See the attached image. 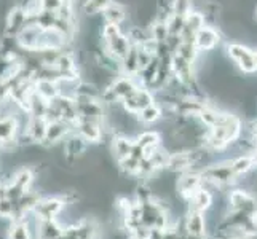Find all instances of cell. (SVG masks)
<instances>
[{
  "instance_id": "cell-26",
  "label": "cell",
  "mask_w": 257,
  "mask_h": 239,
  "mask_svg": "<svg viewBox=\"0 0 257 239\" xmlns=\"http://www.w3.org/2000/svg\"><path fill=\"white\" fill-rule=\"evenodd\" d=\"M80 239H97V236H88V237H80Z\"/></svg>"
},
{
  "instance_id": "cell-19",
  "label": "cell",
  "mask_w": 257,
  "mask_h": 239,
  "mask_svg": "<svg viewBox=\"0 0 257 239\" xmlns=\"http://www.w3.org/2000/svg\"><path fill=\"white\" fill-rule=\"evenodd\" d=\"M136 118L139 123H143V125H152V123H157L158 120L163 118V110H162V105L158 104L157 101L154 104L147 105L146 109L141 110Z\"/></svg>"
},
{
  "instance_id": "cell-12",
  "label": "cell",
  "mask_w": 257,
  "mask_h": 239,
  "mask_svg": "<svg viewBox=\"0 0 257 239\" xmlns=\"http://www.w3.org/2000/svg\"><path fill=\"white\" fill-rule=\"evenodd\" d=\"M47 126L48 121L45 117H31L23 132L29 137L32 144H42L47 134Z\"/></svg>"
},
{
  "instance_id": "cell-17",
  "label": "cell",
  "mask_w": 257,
  "mask_h": 239,
  "mask_svg": "<svg viewBox=\"0 0 257 239\" xmlns=\"http://www.w3.org/2000/svg\"><path fill=\"white\" fill-rule=\"evenodd\" d=\"M35 229H37L35 239H59L64 231L63 225H59L56 220H37Z\"/></svg>"
},
{
  "instance_id": "cell-7",
  "label": "cell",
  "mask_w": 257,
  "mask_h": 239,
  "mask_svg": "<svg viewBox=\"0 0 257 239\" xmlns=\"http://www.w3.org/2000/svg\"><path fill=\"white\" fill-rule=\"evenodd\" d=\"M184 234L192 239H203L206 236V218L201 212L187 210L185 218L182 222Z\"/></svg>"
},
{
  "instance_id": "cell-24",
  "label": "cell",
  "mask_w": 257,
  "mask_h": 239,
  "mask_svg": "<svg viewBox=\"0 0 257 239\" xmlns=\"http://www.w3.org/2000/svg\"><path fill=\"white\" fill-rule=\"evenodd\" d=\"M15 214V202L7 196L0 198V218H13Z\"/></svg>"
},
{
  "instance_id": "cell-28",
  "label": "cell",
  "mask_w": 257,
  "mask_h": 239,
  "mask_svg": "<svg viewBox=\"0 0 257 239\" xmlns=\"http://www.w3.org/2000/svg\"><path fill=\"white\" fill-rule=\"evenodd\" d=\"M255 20H257V8H255Z\"/></svg>"
},
{
  "instance_id": "cell-9",
  "label": "cell",
  "mask_w": 257,
  "mask_h": 239,
  "mask_svg": "<svg viewBox=\"0 0 257 239\" xmlns=\"http://www.w3.org/2000/svg\"><path fill=\"white\" fill-rule=\"evenodd\" d=\"M220 32L212 28V26L205 24L203 28L195 34V47L197 50L201 51H214L217 45L220 43Z\"/></svg>"
},
{
  "instance_id": "cell-5",
  "label": "cell",
  "mask_w": 257,
  "mask_h": 239,
  "mask_svg": "<svg viewBox=\"0 0 257 239\" xmlns=\"http://www.w3.org/2000/svg\"><path fill=\"white\" fill-rule=\"evenodd\" d=\"M66 206L64 199L59 198H40L31 214L37 220H56Z\"/></svg>"
},
{
  "instance_id": "cell-8",
  "label": "cell",
  "mask_w": 257,
  "mask_h": 239,
  "mask_svg": "<svg viewBox=\"0 0 257 239\" xmlns=\"http://www.w3.org/2000/svg\"><path fill=\"white\" fill-rule=\"evenodd\" d=\"M78 136H80L86 144H99L104 137L105 125L90 120H77L75 121V129Z\"/></svg>"
},
{
  "instance_id": "cell-15",
  "label": "cell",
  "mask_w": 257,
  "mask_h": 239,
  "mask_svg": "<svg viewBox=\"0 0 257 239\" xmlns=\"http://www.w3.org/2000/svg\"><path fill=\"white\" fill-rule=\"evenodd\" d=\"M136 147L143 150L144 158H147L150 153H154L155 150L162 145V136L157 131H143L141 134L135 139Z\"/></svg>"
},
{
  "instance_id": "cell-13",
  "label": "cell",
  "mask_w": 257,
  "mask_h": 239,
  "mask_svg": "<svg viewBox=\"0 0 257 239\" xmlns=\"http://www.w3.org/2000/svg\"><path fill=\"white\" fill-rule=\"evenodd\" d=\"M101 18L104 24H113V26H121L126 21L128 13L125 5H121L117 0H112V2L104 8L101 12Z\"/></svg>"
},
{
  "instance_id": "cell-1",
  "label": "cell",
  "mask_w": 257,
  "mask_h": 239,
  "mask_svg": "<svg viewBox=\"0 0 257 239\" xmlns=\"http://www.w3.org/2000/svg\"><path fill=\"white\" fill-rule=\"evenodd\" d=\"M227 55L243 74H257V50L241 45V43H228Z\"/></svg>"
},
{
  "instance_id": "cell-18",
  "label": "cell",
  "mask_w": 257,
  "mask_h": 239,
  "mask_svg": "<svg viewBox=\"0 0 257 239\" xmlns=\"http://www.w3.org/2000/svg\"><path fill=\"white\" fill-rule=\"evenodd\" d=\"M230 161V166H232L233 172L236 174V177L240 175H246L247 172H251L254 167H255V163H254V156L252 153H247V155H238L232 159H228Z\"/></svg>"
},
{
  "instance_id": "cell-4",
  "label": "cell",
  "mask_w": 257,
  "mask_h": 239,
  "mask_svg": "<svg viewBox=\"0 0 257 239\" xmlns=\"http://www.w3.org/2000/svg\"><path fill=\"white\" fill-rule=\"evenodd\" d=\"M74 129H75L74 123H69V121H64V120L48 121L47 134H45V139H43V142L40 145H43V147H53V145H56V144L64 142V139L69 134H72Z\"/></svg>"
},
{
  "instance_id": "cell-6",
  "label": "cell",
  "mask_w": 257,
  "mask_h": 239,
  "mask_svg": "<svg viewBox=\"0 0 257 239\" xmlns=\"http://www.w3.org/2000/svg\"><path fill=\"white\" fill-rule=\"evenodd\" d=\"M203 185L205 183H203L198 171H187V172L179 174V179L176 182V188H177V193H179V196L187 202Z\"/></svg>"
},
{
  "instance_id": "cell-10",
  "label": "cell",
  "mask_w": 257,
  "mask_h": 239,
  "mask_svg": "<svg viewBox=\"0 0 257 239\" xmlns=\"http://www.w3.org/2000/svg\"><path fill=\"white\" fill-rule=\"evenodd\" d=\"M24 28H28V12L20 5H16L5 16V32L7 35L16 37Z\"/></svg>"
},
{
  "instance_id": "cell-27",
  "label": "cell",
  "mask_w": 257,
  "mask_h": 239,
  "mask_svg": "<svg viewBox=\"0 0 257 239\" xmlns=\"http://www.w3.org/2000/svg\"><path fill=\"white\" fill-rule=\"evenodd\" d=\"M130 239H139V237H136V236H131Z\"/></svg>"
},
{
  "instance_id": "cell-3",
  "label": "cell",
  "mask_w": 257,
  "mask_h": 239,
  "mask_svg": "<svg viewBox=\"0 0 257 239\" xmlns=\"http://www.w3.org/2000/svg\"><path fill=\"white\" fill-rule=\"evenodd\" d=\"M154 102H155V93L141 85L131 96H128L125 101H121V107L130 115H138L141 110Z\"/></svg>"
},
{
  "instance_id": "cell-23",
  "label": "cell",
  "mask_w": 257,
  "mask_h": 239,
  "mask_svg": "<svg viewBox=\"0 0 257 239\" xmlns=\"http://www.w3.org/2000/svg\"><path fill=\"white\" fill-rule=\"evenodd\" d=\"M112 0H86L85 5L82 7V10L90 15V16H94V15H101V12L104 10L105 7H107Z\"/></svg>"
},
{
  "instance_id": "cell-14",
  "label": "cell",
  "mask_w": 257,
  "mask_h": 239,
  "mask_svg": "<svg viewBox=\"0 0 257 239\" xmlns=\"http://www.w3.org/2000/svg\"><path fill=\"white\" fill-rule=\"evenodd\" d=\"M136 142L135 139L128 137L126 134H113L112 136V142H110V148L112 153L115 156L117 161H121L126 156H130L133 153V148H135Z\"/></svg>"
},
{
  "instance_id": "cell-11",
  "label": "cell",
  "mask_w": 257,
  "mask_h": 239,
  "mask_svg": "<svg viewBox=\"0 0 257 239\" xmlns=\"http://www.w3.org/2000/svg\"><path fill=\"white\" fill-rule=\"evenodd\" d=\"M212 202H214V196H212V193L206 188V185H203V187L187 201V210L205 214V212H208L212 207Z\"/></svg>"
},
{
  "instance_id": "cell-21",
  "label": "cell",
  "mask_w": 257,
  "mask_h": 239,
  "mask_svg": "<svg viewBox=\"0 0 257 239\" xmlns=\"http://www.w3.org/2000/svg\"><path fill=\"white\" fill-rule=\"evenodd\" d=\"M32 182H34V172L29 167H23V169L18 171L12 179V183H15L16 187H20L24 191L31 188Z\"/></svg>"
},
{
  "instance_id": "cell-16",
  "label": "cell",
  "mask_w": 257,
  "mask_h": 239,
  "mask_svg": "<svg viewBox=\"0 0 257 239\" xmlns=\"http://www.w3.org/2000/svg\"><path fill=\"white\" fill-rule=\"evenodd\" d=\"M34 91L37 96H40L43 101L51 102L59 96V88L56 80L50 78H35L34 82Z\"/></svg>"
},
{
  "instance_id": "cell-2",
  "label": "cell",
  "mask_w": 257,
  "mask_h": 239,
  "mask_svg": "<svg viewBox=\"0 0 257 239\" xmlns=\"http://www.w3.org/2000/svg\"><path fill=\"white\" fill-rule=\"evenodd\" d=\"M257 210V196L246 190H232L228 193V212L230 214L249 215Z\"/></svg>"
},
{
  "instance_id": "cell-25",
  "label": "cell",
  "mask_w": 257,
  "mask_h": 239,
  "mask_svg": "<svg viewBox=\"0 0 257 239\" xmlns=\"http://www.w3.org/2000/svg\"><path fill=\"white\" fill-rule=\"evenodd\" d=\"M66 0H39L40 4V10H47V12H58L61 7L64 5Z\"/></svg>"
},
{
  "instance_id": "cell-22",
  "label": "cell",
  "mask_w": 257,
  "mask_h": 239,
  "mask_svg": "<svg viewBox=\"0 0 257 239\" xmlns=\"http://www.w3.org/2000/svg\"><path fill=\"white\" fill-rule=\"evenodd\" d=\"M8 239H32L31 228L28 222H13V226L10 229V236Z\"/></svg>"
},
{
  "instance_id": "cell-20",
  "label": "cell",
  "mask_w": 257,
  "mask_h": 239,
  "mask_svg": "<svg viewBox=\"0 0 257 239\" xmlns=\"http://www.w3.org/2000/svg\"><path fill=\"white\" fill-rule=\"evenodd\" d=\"M141 163H143V159H141V158H138L135 155H130L125 159L118 161V166H120V169L125 172L126 175H130V177H138L139 169H141Z\"/></svg>"
}]
</instances>
